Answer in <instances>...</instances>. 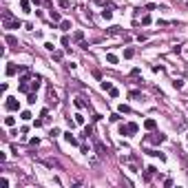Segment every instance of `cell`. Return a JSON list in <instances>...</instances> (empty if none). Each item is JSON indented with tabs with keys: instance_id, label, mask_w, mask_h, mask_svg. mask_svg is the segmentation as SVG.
Listing matches in <instances>:
<instances>
[{
	"instance_id": "cell-1",
	"label": "cell",
	"mask_w": 188,
	"mask_h": 188,
	"mask_svg": "<svg viewBox=\"0 0 188 188\" xmlns=\"http://www.w3.org/2000/svg\"><path fill=\"white\" fill-rule=\"evenodd\" d=\"M2 25H5V29H20V20H13V18H11V11H9V9H5V11H2Z\"/></svg>"
},
{
	"instance_id": "cell-2",
	"label": "cell",
	"mask_w": 188,
	"mask_h": 188,
	"mask_svg": "<svg viewBox=\"0 0 188 188\" xmlns=\"http://www.w3.org/2000/svg\"><path fill=\"white\" fill-rule=\"evenodd\" d=\"M5 106H7V111H18V109H20V104H18V100H16V97H7Z\"/></svg>"
},
{
	"instance_id": "cell-3",
	"label": "cell",
	"mask_w": 188,
	"mask_h": 188,
	"mask_svg": "<svg viewBox=\"0 0 188 188\" xmlns=\"http://www.w3.org/2000/svg\"><path fill=\"white\" fill-rule=\"evenodd\" d=\"M137 131H139V126H137L135 122H128L126 124V135H135Z\"/></svg>"
},
{
	"instance_id": "cell-4",
	"label": "cell",
	"mask_w": 188,
	"mask_h": 188,
	"mask_svg": "<svg viewBox=\"0 0 188 188\" xmlns=\"http://www.w3.org/2000/svg\"><path fill=\"white\" fill-rule=\"evenodd\" d=\"M155 173H157V168H155V166H148V168H146V173H144V181H151Z\"/></svg>"
},
{
	"instance_id": "cell-5",
	"label": "cell",
	"mask_w": 188,
	"mask_h": 188,
	"mask_svg": "<svg viewBox=\"0 0 188 188\" xmlns=\"http://www.w3.org/2000/svg\"><path fill=\"white\" fill-rule=\"evenodd\" d=\"M153 144H162V142H166V135H162V133H157V135H153V137H148Z\"/></svg>"
},
{
	"instance_id": "cell-6",
	"label": "cell",
	"mask_w": 188,
	"mask_h": 188,
	"mask_svg": "<svg viewBox=\"0 0 188 188\" xmlns=\"http://www.w3.org/2000/svg\"><path fill=\"white\" fill-rule=\"evenodd\" d=\"M40 84H42V77H40V75H33V80H31V89H33V91H38V89H40Z\"/></svg>"
},
{
	"instance_id": "cell-7",
	"label": "cell",
	"mask_w": 188,
	"mask_h": 188,
	"mask_svg": "<svg viewBox=\"0 0 188 188\" xmlns=\"http://www.w3.org/2000/svg\"><path fill=\"white\" fill-rule=\"evenodd\" d=\"M64 139H67V142H69L71 146H77V144H80V142H77V137H73V135H71V131H69V133H64Z\"/></svg>"
},
{
	"instance_id": "cell-8",
	"label": "cell",
	"mask_w": 188,
	"mask_h": 188,
	"mask_svg": "<svg viewBox=\"0 0 188 188\" xmlns=\"http://www.w3.org/2000/svg\"><path fill=\"white\" fill-rule=\"evenodd\" d=\"M155 126H157V122H155L153 117H148V120L144 122V128H146V131H155Z\"/></svg>"
},
{
	"instance_id": "cell-9",
	"label": "cell",
	"mask_w": 188,
	"mask_h": 188,
	"mask_svg": "<svg viewBox=\"0 0 188 188\" xmlns=\"http://www.w3.org/2000/svg\"><path fill=\"white\" fill-rule=\"evenodd\" d=\"M20 9H22L25 13H31V2H29V0H20Z\"/></svg>"
},
{
	"instance_id": "cell-10",
	"label": "cell",
	"mask_w": 188,
	"mask_h": 188,
	"mask_svg": "<svg viewBox=\"0 0 188 188\" xmlns=\"http://www.w3.org/2000/svg\"><path fill=\"white\" fill-rule=\"evenodd\" d=\"M18 71H20V69H18L13 62H9V64H7V75H16Z\"/></svg>"
},
{
	"instance_id": "cell-11",
	"label": "cell",
	"mask_w": 188,
	"mask_h": 188,
	"mask_svg": "<svg viewBox=\"0 0 188 188\" xmlns=\"http://www.w3.org/2000/svg\"><path fill=\"white\" fill-rule=\"evenodd\" d=\"M106 62H109V64H117V55H113V53H106Z\"/></svg>"
},
{
	"instance_id": "cell-12",
	"label": "cell",
	"mask_w": 188,
	"mask_h": 188,
	"mask_svg": "<svg viewBox=\"0 0 188 188\" xmlns=\"http://www.w3.org/2000/svg\"><path fill=\"white\" fill-rule=\"evenodd\" d=\"M95 151H97L100 155H106V148H104V144H102V142H95Z\"/></svg>"
},
{
	"instance_id": "cell-13",
	"label": "cell",
	"mask_w": 188,
	"mask_h": 188,
	"mask_svg": "<svg viewBox=\"0 0 188 188\" xmlns=\"http://www.w3.org/2000/svg\"><path fill=\"white\" fill-rule=\"evenodd\" d=\"M5 126H16V117L7 115V117H5Z\"/></svg>"
},
{
	"instance_id": "cell-14",
	"label": "cell",
	"mask_w": 188,
	"mask_h": 188,
	"mask_svg": "<svg viewBox=\"0 0 188 188\" xmlns=\"http://www.w3.org/2000/svg\"><path fill=\"white\" fill-rule=\"evenodd\" d=\"M173 86H175L177 91H181V89H184V80H173Z\"/></svg>"
},
{
	"instance_id": "cell-15",
	"label": "cell",
	"mask_w": 188,
	"mask_h": 188,
	"mask_svg": "<svg viewBox=\"0 0 188 188\" xmlns=\"http://www.w3.org/2000/svg\"><path fill=\"white\" fill-rule=\"evenodd\" d=\"M102 18H104V20H111V18H113V11H111V9H104V11H102Z\"/></svg>"
},
{
	"instance_id": "cell-16",
	"label": "cell",
	"mask_w": 188,
	"mask_h": 188,
	"mask_svg": "<svg viewBox=\"0 0 188 188\" xmlns=\"http://www.w3.org/2000/svg\"><path fill=\"white\" fill-rule=\"evenodd\" d=\"M5 40H7V44H11V47H18V40L13 38V35H7Z\"/></svg>"
},
{
	"instance_id": "cell-17",
	"label": "cell",
	"mask_w": 188,
	"mask_h": 188,
	"mask_svg": "<svg viewBox=\"0 0 188 188\" xmlns=\"http://www.w3.org/2000/svg\"><path fill=\"white\" fill-rule=\"evenodd\" d=\"M100 86H102V91H111V89H113V84L109 82V80H104V82H102Z\"/></svg>"
},
{
	"instance_id": "cell-18",
	"label": "cell",
	"mask_w": 188,
	"mask_h": 188,
	"mask_svg": "<svg viewBox=\"0 0 188 188\" xmlns=\"http://www.w3.org/2000/svg\"><path fill=\"white\" fill-rule=\"evenodd\" d=\"M60 29L69 31V29H71V20H62V22H60Z\"/></svg>"
},
{
	"instance_id": "cell-19",
	"label": "cell",
	"mask_w": 188,
	"mask_h": 188,
	"mask_svg": "<svg viewBox=\"0 0 188 188\" xmlns=\"http://www.w3.org/2000/svg\"><path fill=\"white\" fill-rule=\"evenodd\" d=\"M73 38H75V42H82V40H84V31H75Z\"/></svg>"
},
{
	"instance_id": "cell-20",
	"label": "cell",
	"mask_w": 188,
	"mask_h": 188,
	"mask_svg": "<svg viewBox=\"0 0 188 188\" xmlns=\"http://www.w3.org/2000/svg\"><path fill=\"white\" fill-rule=\"evenodd\" d=\"M133 55H135V49H131V47L124 49V58H133Z\"/></svg>"
},
{
	"instance_id": "cell-21",
	"label": "cell",
	"mask_w": 188,
	"mask_h": 188,
	"mask_svg": "<svg viewBox=\"0 0 188 188\" xmlns=\"http://www.w3.org/2000/svg\"><path fill=\"white\" fill-rule=\"evenodd\" d=\"M51 20H53V22H62V18H60L58 11H51Z\"/></svg>"
},
{
	"instance_id": "cell-22",
	"label": "cell",
	"mask_w": 188,
	"mask_h": 188,
	"mask_svg": "<svg viewBox=\"0 0 188 188\" xmlns=\"http://www.w3.org/2000/svg\"><path fill=\"white\" fill-rule=\"evenodd\" d=\"M84 115H80V113H75V124H80V126H82V124H84Z\"/></svg>"
},
{
	"instance_id": "cell-23",
	"label": "cell",
	"mask_w": 188,
	"mask_h": 188,
	"mask_svg": "<svg viewBox=\"0 0 188 188\" xmlns=\"http://www.w3.org/2000/svg\"><path fill=\"white\" fill-rule=\"evenodd\" d=\"M49 135H51V137H58V135H60V128H55V126H53L51 131H49Z\"/></svg>"
},
{
	"instance_id": "cell-24",
	"label": "cell",
	"mask_w": 188,
	"mask_h": 188,
	"mask_svg": "<svg viewBox=\"0 0 188 188\" xmlns=\"http://www.w3.org/2000/svg\"><path fill=\"white\" fill-rule=\"evenodd\" d=\"M142 25H151V16H148V13L142 16Z\"/></svg>"
},
{
	"instance_id": "cell-25",
	"label": "cell",
	"mask_w": 188,
	"mask_h": 188,
	"mask_svg": "<svg viewBox=\"0 0 188 188\" xmlns=\"http://www.w3.org/2000/svg\"><path fill=\"white\" fill-rule=\"evenodd\" d=\"M20 117H22V120H31V113H29V111H22V113H20Z\"/></svg>"
},
{
	"instance_id": "cell-26",
	"label": "cell",
	"mask_w": 188,
	"mask_h": 188,
	"mask_svg": "<svg viewBox=\"0 0 188 188\" xmlns=\"http://www.w3.org/2000/svg\"><path fill=\"white\" fill-rule=\"evenodd\" d=\"M75 106H77V109H84V102H82V97H75Z\"/></svg>"
},
{
	"instance_id": "cell-27",
	"label": "cell",
	"mask_w": 188,
	"mask_h": 188,
	"mask_svg": "<svg viewBox=\"0 0 188 188\" xmlns=\"http://www.w3.org/2000/svg\"><path fill=\"white\" fill-rule=\"evenodd\" d=\"M27 102H29V104H35V93H29V97H27Z\"/></svg>"
},
{
	"instance_id": "cell-28",
	"label": "cell",
	"mask_w": 188,
	"mask_h": 188,
	"mask_svg": "<svg viewBox=\"0 0 188 188\" xmlns=\"http://www.w3.org/2000/svg\"><path fill=\"white\" fill-rule=\"evenodd\" d=\"M0 186H2V188H9V179H7V177H2V179H0Z\"/></svg>"
},
{
	"instance_id": "cell-29",
	"label": "cell",
	"mask_w": 188,
	"mask_h": 188,
	"mask_svg": "<svg viewBox=\"0 0 188 188\" xmlns=\"http://www.w3.org/2000/svg\"><path fill=\"white\" fill-rule=\"evenodd\" d=\"M120 113H131V109H128L126 104H120Z\"/></svg>"
},
{
	"instance_id": "cell-30",
	"label": "cell",
	"mask_w": 188,
	"mask_h": 188,
	"mask_svg": "<svg viewBox=\"0 0 188 188\" xmlns=\"http://www.w3.org/2000/svg\"><path fill=\"white\" fill-rule=\"evenodd\" d=\"M53 60L60 62V60H62V53H60V51H55V53H53Z\"/></svg>"
},
{
	"instance_id": "cell-31",
	"label": "cell",
	"mask_w": 188,
	"mask_h": 188,
	"mask_svg": "<svg viewBox=\"0 0 188 188\" xmlns=\"http://www.w3.org/2000/svg\"><path fill=\"white\" fill-rule=\"evenodd\" d=\"M109 95H111V97H117V95H120V91H117V89H111V91H109Z\"/></svg>"
},
{
	"instance_id": "cell-32",
	"label": "cell",
	"mask_w": 188,
	"mask_h": 188,
	"mask_svg": "<svg viewBox=\"0 0 188 188\" xmlns=\"http://www.w3.org/2000/svg\"><path fill=\"white\" fill-rule=\"evenodd\" d=\"M44 49H47V51H53L55 47H53V42H47V44H44Z\"/></svg>"
},
{
	"instance_id": "cell-33",
	"label": "cell",
	"mask_w": 188,
	"mask_h": 188,
	"mask_svg": "<svg viewBox=\"0 0 188 188\" xmlns=\"http://www.w3.org/2000/svg\"><path fill=\"white\" fill-rule=\"evenodd\" d=\"M120 135H126V124H120Z\"/></svg>"
},
{
	"instance_id": "cell-34",
	"label": "cell",
	"mask_w": 188,
	"mask_h": 188,
	"mask_svg": "<svg viewBox=\"0 0 188 188\" xmlns=\"http://www.w3.org/2000/svg\"><path fill=\"white\" fill-rule=\"evenodd\" d=\"M60 7H64V9H69V0H60Z\"/></svg>"
}]
</instances>
